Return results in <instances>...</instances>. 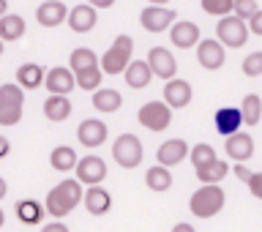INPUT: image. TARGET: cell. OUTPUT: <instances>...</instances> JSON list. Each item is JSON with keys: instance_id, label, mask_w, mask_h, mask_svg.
Listing matches in <instances>:
<instances>
[{"instance_id": "cell-1", "label": "cell", "mask_w": 262, "mask_h": 232, "mask_svg": "<svg viewBox=\"0 0 262 232\" xmlns=\"http://www.w3.org/2000/svg\"><path fill=\"white\" fill-rule=\"evenodd\" d=\"M69 69L74 74L77 88L93 90V93L98 90V85H101V63H98V55L93 49H88V47L74 49L71 57H69Z\"/></svg>"}, {"instance_id": "cell-2", "label": "cell", "mask_w": 262, "mask_h": 232, "mask_svg": "<svg viewBox=\"0 0 262 232\" xmlns=\"http://www.w3.org/2000/svg\"><path fill=\"white\" fill-rule=\"evenodd\" d=\"M82 197H85V192H82V186L77 183V178H66L47 194L44 210L49 216H55V221H60L63 216H69V213L82 202Z\"/></svg>"}, {"instance_id": "cell-3", "label": "cell", "mask_w": 262, "mask_h": 232, "mask_svg": "<svg viewBox=\"0 0 262 232\" xmlns=\"http://www.w3.org/2000/svg\"><path fill=\"white\" fill-rule=\"evenodd\" d=\"M131 52H134V38L131 36H118L110 44V49L104 52V57L98 63H101V74H110V77H115V74H126V69L131 66Z\"/></svg>"}, {"instance_id": "cell-4", "label": "cell", "mask_w": 262, "mask_h": 232, "mask_svg": "<svg viewBox=\"0 0 262 232\" xmlns=\"http://www.w3.org/2000/svg\"><path fill=\"white\" fill-rule=\"evenodd\" d=\"M224 202H227V194L221 186H200L191 194V200H188V210L196 219H213L224 208Z\"/></svg>"}, {"instance_id": "cell-5", "label": "cell", "mask_w": 262, "mask_h": 232, "mask_svg": "<svg viewBox=\"0 0 262 232\" xmlns=\"http://www.w3.org/2000/svg\"><path fill=\"white\" fill-rule=\"evenodd\" d=\"M142 156H145V151H142V142H139L137 134H120L112 142V159L123 170H137L142 164Z\"/></svg>"}, {"instance_id": "cell-6", "label": "cell", "mask_w": 262, "mask_h": 232, "mask_svg": "<svg viewBox=\"0 0 262 232\" xmlns=\"http://www.w3.org/2000/svg\"><path fill=\"white\" fill-rule=\"evenodd\" d=\"M25 96L19 85H0V126H16L22 120Z\"/></svg>"}, {"instance_id": "cell-7", "label": "cell", "mask_w": 262, "mask_h": 232, "mask_svg": "<svg viewBox=\"0 0 262 232\" xmlns=\"http://www.w3.org/2000/svg\"><path fill=\"white\" fill-rule=\"evenodd\" d=\"M216 41L221 47L241 49L246 41H249V28H246V22L237 19V16H224V19H219V25H216Z\"/></svg>"}, {"instance_id": "cell-8", "label": "cell", "mask_w": 262, "mask_h": 232, "mask_svg": "<svg viewBox=\"0 0 262 232\" xmlns=\"http://www.w3.org/2000/svg\"><path fill=\"white\" fill-rule=\"evenodd\" d=\"M137 120H139V126L147 129V131H164V129H169V123H172V110L164 101H147V104L139 107Z\"/></svg>"}, {"instance_id": "cell-9", "label": "cell", "mask_w": 262, "mask_h": 232, "mask_svg": "<svg viewBox=\"0 0 262 232\" xmlns=\"http://www.w3.org/2000/svg\"><path fill=\"white\" fill-rule=\"evenodd\" d=\"M77 183L79 186H88V188H93V186H101V180L106 178V161L101 159V156H85V159H79L77 161Z\"/></svg>"}, {"instance_id": "cell-10", "label": "cell", "mask_w": 262, "mask_h": 232, "mask_svg": "<svg viewBox=\"0 0 262 232\" xmlns=\"http://www.w3.org/2000/svg\"><path fill=\"white\" fill-rule=\"evenodd\" d=\"M147 66H150V74L153 77H159L164 82L175 79V71H178V60L175 55L169 52L167 47H150V52H147Z\"/></svg>"}, {"instance_id": "cell-11", "label": "cell", "mask_w": 262, "mask_h": 232, "mask_svg": "<svg viewBox=\"0 0 262 232\" xmlns=\"http://www.w3.org/2000/svg\"><path fill=\"white\" fill-rule=\"evenodd\" d=\"M175 11L172 8H164V6H145L142 14H139V22L147 33H164L175 25Z\"/></svg>"}, {"instance_id": "cell-12", "label": "cell", "mask_w": 262, "mask_h": 232, "mask_svg": "<svg viewBox=\"0 0 262 232\" xmlns=\"http://www.w3.org/2000/svg\"><path fill=\"white\" fill-rule=\"evenodd\" d=\"M196 57H200L202 69L219 71L221 66H224V60H227V52H224V47H221L216 38H202L200 44H196Z\"/></svg>"}, {"instance_id": "cell-13", "label": "cell", "mask_w": 262, "mask_h": 232, "mask_svg": "<svg viewBox=\"0 0 262 232\" xmlns=\"http://www.w3.org/2000/svg\"><path fill=\"white\" fill-rule=\"evenodd\" d=\"M77 139H79L82 147H90V151H93V147H101L106 142V123L96 120V118L82 120L79 129H77Z\"/></svg>"}, {"instance_id": "cell-14", "label": "cell", "mask_w": 262, "mask_h": 232, "mask_svg": "<svg viewBox=\"0 0 262 232\" xmlns=\"http://www.w3.org/2000/svg\"><path fill=\"white\" fill-rule=\"evenodd\" d=\"M44 88H47L52 96H69L71 90L77 88V82H74L71 69H66V66H55V69H49V71H47Z\"/></svg>"}, {"instance_id": "cell-15", "label": "cell", "mask_w": 262, "mask_h": 232, "mask_svg": "<svg viewBox=\"0 0 262 232\" xmlns=\"http://www.w3.org/2000/svg\"><path fill=\"white\" fill-rule=\"evenodd\" d=\"M191 85H188L186 79H169L167 85H164V104L169 107V110H183V107L191 104Z\"/></svg>"}, {"instance_id": "cell-16", "label": "cell", "mask_w": 262, "mask_h": 232, "mask_svg": "<svg viewBox=\"0 0 262 232\" xmlns=\"http://www.w3.org/2000/svg\"><path fill=\"white\" fill-rule=\"evenodd\" d=\"M188 151H191V147H188L183 139H167V142H161V145H159V151H156L159 167H164V170L178 167V164L188 156Z\"/></svg>"}, {"instance_id": "cell-17", "label": "cell", "mask_w": 262, "mask_h": 232, "mask_svg": "<svg viewBox=\"0 0 262 232\" xmlns=\"http://www.w3.org/2000/svg\"><path fill=\"white\" fill-rule=\"evenodd\" d=\"M224 151L235 164H246L254 156V139H251V134H246V131H237V134L227 137Z\"/></svg>"}, {"instance_id": "cell-18", "label": "cell", "mask_w": 262, "mask_h": 232, "mask_svg": "<svg viewBox=\"0 0 262 232\" xmlns=\"http://www.w3.org/2000/svg\"><path fill=\"white\" fill-rule=\"evenodd\" d=\"M169 41L175 44L178 49H191V47H196L200 44V28H196L194 22H188V19H183V22H175L169 28Z\"/></svg>"}, {"instance_id": "cell-19", "label": "cell", "mask_w": 262, "mask_h": 232, "mask_svg": "<svg viewBox=\"0 0 262 232\" xmlns=\"http://www.w3.org/2000/svg\"><path fill=\"white\" fill-rule=\"evenodd\" d=\"M36 19L41 28H57L60 22L69 19V11H66V3L60 0H47L36 8Z\"/></svg>"}, {"instance_id": "cell-20", "label": "cell", "mask_w": 262, "mask_h": 232, "mask_svg": "<svg viewBox=\"0 0 262 232\" xmlns=\"http://www.w3.org/2000/svg\"><path fill=\"white\" fill-rule=\"evenodd\" d=\"M69 28L74 30V33H90L96 28V11H93V6L90 3H77L69 11Z\"/></svg>"}, {"instance_id": "cell-21", "label": "cell", "mask_w": 262, "mask_h": 232, "mask_svg": "<svg viewBox=\"0 0 262 232\" xmlns=\"http://www.w3.org/2000/svg\"><path fill=\"white\" fill-rule=\"evenodd\" d=\"M82 202H85V208H88L90 216H104V213H110V208H112V197L101 186L88 188L85 197H82Z\"/></svg>"}, {"instance_id": "cell-22", "label": "cell", "mask_w": 262, "mask_h": 232, "mask_svg": "<svg viewBox=\"0 0 262 232\" xmlns=\"http://www.w3.org/2000/svg\"><path fill=\"white\" fill-rule=\"evenodd\" d=\"M213 120H216V131H219V134H224V137L237 134V131H241V123H243L237 107H221Z\"/></svg>"}, {"instance_id": "cell-23", "label": "cell", "mask_w": 262, "mask_h": 232, "mask_svg": "<svg viewBox=\"0 0 262 232\" xmlns=\"http://www.w3.org/2000/svg\"><path fill=\"white\" fill-rule=\"evenodd\" d=\"M44 69H41L38 63H22L19 69H16V85L22 90H36L44 85Z\"/></svg>"}, {"instance_id": "cell-24", "label": "cell", "mask_w": 262, "mask_h": 232, "mask_svg": "<svg viewBox=\"0 0 262 232\" xmlns=\"http://www.w3.org/2000/svg\"><path fill=\"white\" fill-rule=\"evenodd\" d=\"M69 115H71L69 96H49L44 101V118L49 123H63V120H69Z\"/></svg>"}, {"instance_id": "cell-25", "label": "cell", "mask_w": 262, "mask_h": 232, "mask_svg": "<svg viewBox=\"0 0 262 232\" xmlns=\"http://www.w3.org/2000/svg\"><path fill=\"white\" fill-rule=\"evenodd\" d=\"M93 107L98 112H118L120 107H123V96H120V90H115V88H98L96 93H93Z\"/></svg>"}, {"instance_id": "cell-26", "label": "cell", "mask_w": 262, "mask_h": 232, "mask_svg": "<svg viewBox=\"0 0 262 232\" xmlns=\"http://www.w3.org/2000/svg\"><path fill=\"white\" fill-rule=\"evenodd\" d=\"M126 85L128 88H134V90H142V88H147L150 85V66H147L145 60H131V66L126 69Z\"/></svg>"}, {"instance_id": "cell-27", "label": "cell", "mask_w": 262, "mask_h": 232, "mask_svg": "<svg viewBox=\"0 0 262 232\" xmlns=\"http://www.w3.org/2000/svg\"><path fill=\"white\" fill-rule=\"evenodd\" d=\"M77 151L69 145H57L52 153H49V164H52V170L57 172H74L77 170Z\"/></svg>"}, {"instance_id": "cell-28", "label": "cell", "mask_w": 262, "mask_h": 232, "mask_svg": "<svg viewBox=\"0 0 262 232\" xmlns=\"http://www.w3.org/2000/svg\"><path fill=\"white\" fill-rule=\"evenodd\" d=\"M14 210H16V219L28 227H36L44 221V208H41V202H36V200H19Z\"/></svg>"}, {"instance_id": "cell-29", "label": "cell", "mask_w": 262, "mask_h": 232, "mask_svg": "<svg viewBox=\"0 0 262 232\" xmlns=\"http://www.w3.org/2000/svg\"><path fill=\"white\" fill-rule=\"evenodd\" d=\"M145 186L150 188V192H156V194L169 192V186H172V172L156 164V167H150V170L145 172Z\"/></svg>"}, {"instance_id": "cell-30", "label": "cell", "mask_w": 262, "mask_h": 232, "mask_svg": "<svg viewBox=\"0 0 262 232\" xmlns=\"http://www.w3.org/2000/svg\"><path fill=\"white\" fill-rule=\"evenodd\" d=\"M227 175H229V164L221 161V159H216L213 164H208L205 170H196V178L202 180V186H219Z\"/></svg>"}, {"instance_id": "cell-31", "label": "cell", "mask_w": 262, "mask_h": 232, "mask_svg": "<svg viewBox=\"0 0 262 232\" xmlns=\"http://www.w3.org/2000/svg\"><path fill=\"white\" fill-rule=\"evenodd\" d=\"M241 118H243L246 126H257L262 120V98L257 93H249L241 101Z\"/></svg>"}, {"instance_id": "cell-32", "label": "cell", "mask_w": 262, "mask_h": 232, "mask_svg": "<svg viewBox=\"0 0 262 232\" xmlns=\"http://www.w3.org/2000/svg\"><path fill=\"white\" fill-rule=\"evenodd\" d=\"M25 36V19L16 14H6L0 19V41H16Z\"/></svg>"}, {"instance_id": "cell-33", "label": "cell", "mask_w": 262, "mask_h": 232, "mask_svg": "<svg viewBox=\"0 0 262 232\" xmlns=\"http://www.w3.org/2000/svg\"><path fill=\"white\" fill-rule=\"evenodd\" d=\"M188 156H191L194 172H196V170H205L208 164H213V161L219 159V156H216V151H213V145H208V142H200V145H194L191 151H188Z\"/></svg>"}, {"instance_id": "cell-34", "label": "cell", "mask_w": 262, "mask_h": 232, "mask_svg": "<svg viewBox=\"0 0 262 232\" xmlns=\"http://www.w3.org/2000/svg\"><path fill=\"white\" fill-rule=\"evenodd\" d=\"M202 11L224 19V16H232L235 3H232V0H202Z\"/></svg>"}, {"instance_id": "cell-35", "label": "cell", "mask_w": 262, "mask_h": 232, "mask_svg": "<svg viewBox=\"0 0 262 232\" xmlns=\"http://www.w3.org/2000/svg\"><path fill=\"white\" fill-rule=\"evenodd\" d=\"M241 69H243L246 77H262V52L246 55V60L241 63Z\"/></svg>"}, {"instance_id": "cell-36", "label": "cell", "mask_w": 262, "mask_h": 232, "mask_svg": "<svg viewBox=\"0 0 262 232\" xmlns=\"http://www.w3.org/2000/svg\"><path fill=\"white\" fill-rule=\"evenodd\" d=\"M257 11H259V6H257V3H251V0H241V3H235L232 16H237V19H243V22H249Z\"/></svg>"}, {"instance_id": "cell-37", "label": "cell", "mask_w": 262, "mask_h": 232, "mask_svg": "<svg viewBox=\"0 0 262 232\" xmlns=\"http://www.w3.org/2000/svg\"><path fill=\"white\" fill-rule=\"evenodd\" d=\"M246 186H249V192L257 197V200H262V172H254L251 180H249Z\"/></svg>"}, {"instance_id": "cell-38", "label": "cell", "mask_w": 262, "mask_h": 232, "mask_svg": "<svg viewBox=\"0 0 262 232\" xmlns=\"http://www.w3.org/2000/svg\"><path fill=\"white\" fill-rule=\"evenodd\" d=\"M246 28H249V33H257V36H262V11L254 14L251 19L246 22Z\"/></svg>"}, {"instance_id": "cell-39", "label": "cell", "mask_w": 262, "mask_h": 232, "mask_svg": "<svg viewBox=\"0 0 262 232\" xmlns=\"http://www.w3.org/2000/svg\"><path fill=\"white\" fill-rule=\"evenodd\" d=\"M232 172H235V178H237V180H243V183H249L251 175H254L251 170H246V167H243V164H235V170H232Z\"/></svg>"}, {"instance_id": "cell-40", "label": "cell", "mask_w": 262, "mask_h": 232, "mask_svg": "<svg viewBox=\"0 0 262 232\" xmlns=\"http://www.w3.org/2000/svg\"><path fill=\"white\" fill-rule=\"evenodd\" d=\"M41 232H69V227H66L63 221H49V224H44Z\"/></svg>"}, {"instance_id": "cell-41", "label": "cell", "mask_w": 262, "mask_h": 232, "mask_svg": "<svg viewBox=\"0 0 262 232\" xmlns=\"http://www.w3.org/2000/svg\"><path fill=\"white\" fill-rule=\"evenodd\" d=\"M8 153H11V142H8V139L0 134V159H6Z\"/></svg>"}, {"instance_id": "cell-42", "label": "cell", "mask_w": 262, "mask_h": 232, "mask_svg": "<svg viewBox=\"0 0 262 232\" xmlns=\"http://www.w3.org/2000/svg\"><path fill=\"white\" fill-rule=\"evenodd\" d=\"M172 232H196L191 224H188V221H180V224H175L172 227Z\"/></svg>"}, {"instance_id": "cell-43", "label": "cell", "mask_w": 262, "mask_h": 232, "mask_svg": "<svg viewBox=\"0 0 262 232\" xmlns=\"http://www.w3.org/2000/svg\"><path fill=\"white\" fill-rule=\"evenodd\" d=\"M90 6H93V11H98V8H112L115 3L112 0H96V3H90Z\"/></svg>"}, {"instance_id": "cell-44", "label": "cell", "mask_w": 262, "mask_h": 232, "mask_svg": "<svg viewBox=\"0 0 262 232\" xmlns=\"http://www.w3.org/2000/svg\"><path fill=\"white\" fill-rule=\"evenodd\" d=\"M8 194V183H6V180L3 178H0V200H3V197Z\"/></svg>"}, {"instance_id": "cell-45", "label": "cell", "mask_w": 262, "mask_h": 232, "mask_svg": "<svg viewBox=\"0 0 262 232\" xmlns=\"http://www.w3.org/2000/svg\"><path fill=\"white\" fill-rule=\"evenodd\" d=\"M6 11H8V0H0V19L6 16Z\"/></svg>"}, {"instance_id": "cell-46", "label": "cell", "mask_w": 262, "mask_h": 232, "mask_svg": "<svg viewBox=\"0 0 262 232\" xmlns=\"http://www.w3.org/2000/svg\"><path fill=\"white\" fill-rule=\"evenodd\" d=\"M3 224H6V213H3V208H0V229H3Z\"/></svg>"}, {"instance_id": "cell-47", "label": "cell", "mask_w": 262, "mask_h": 232, "mask_svg": "<svg viewBox=\"0 0 262 232\" xmlns=\"http://www.w3.org/2000/svg\"><path fill=\"white\" fill-rule=\"evenodd\" d=\"M0 55H3V41H0Z\"/></svg>"}]
</instances>
